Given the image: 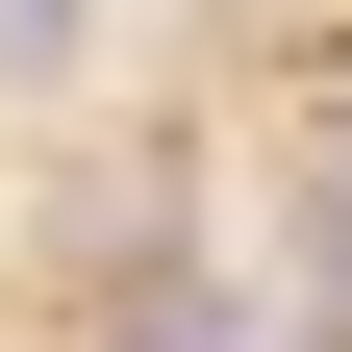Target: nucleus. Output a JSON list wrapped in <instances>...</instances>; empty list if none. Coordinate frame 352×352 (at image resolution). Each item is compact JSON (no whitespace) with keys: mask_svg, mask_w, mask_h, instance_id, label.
<instances>
[{"mask_svg":"<svg viewBox=\"0 0 352 352\" xmlns=\"http://www.w3.org/2000/svg\"><path fill=\"white\" fill-rule=\"evenodd\" d=\"M0 76H76V0H0Z\"/></svg>","mask_w":352,"mask_h":352,"instance_id":"nucleus-1","label":"nucleus"}]
</instances>
